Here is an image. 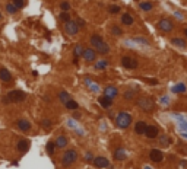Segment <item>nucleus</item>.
Listing matches in <instances>:
<instances>
[{
    "label": "nucleus",
    "mask_w": 187,
    "mask_h": 169,
    "mask_svg": "<svg viewBox=\"0 0 187 169\" xmlns=\"http://www.w3.org/2000/svg\"><path fill=\"white\" fill-rule=\"evenodd\" d=\"M65 32L69 35H76L79 32V26H78V23H76V20H67V22H65Z\"/></svg>",
    "instance_id": "nucleus-6"
},
{
    "label": "nucleus",
    "mask_w": 187,
    "mask_h": 169,
    "mask_svg": "<svg viewBox=\"0 0 187 169\" xmlns=\"http://www.w3.org/2000/svg\"><path fill=\"white\" fill-rule=\"evenodd\" d=\"M85 160H86V162H91V160H94V157H92V153H91V152H88L85 154Z\"/></svg>",
    "instance_id": "nucleus-41"
},
{
    "label": "nucleus",
    "mask_w": 187,
    "mask_h": 169,
    "mask_svg": "<svg viewBox=\"0 0 187 169\" xmlns=\"http://www.w3.org/2000/svg\"><path fill=\"white\" fill-rule=\"evenodd\" d=\"M92 163H94L95 168H98V169H104V168H107V166H110L108 159L104 157V156H97V157H94Z\"/></svg>",
    "instance_id": "nucleus-9"
},
{
    "label": "nucleus",
    "mask_w": 187,
    "mask_h": 169,
    "mask_svg": "<svg viewBox=\"0 0 187 169\" xmlns=\"http://www.w3.org/2000/svg\"><path fill=\"white\" fill-rule=\"evenodd\" d=\"M180 130H181L183 133H184V131H187V122H184V121L181 122V125H180Z\"/></svg>",
    "instance_id": "nucleus-43"
},
{
    "label": "nucleus",
    "mask_w": 187,
    "mask_h": 169,
    "mask_svg": "<svg viewBox=\"0 0 187 169\" xmlns=\"http://www.w3.org/2000/svg\"><path fill=\"white\" fill-rule=\"evenodd\" d=\"M98 103L101 105L102 108L108 109V108H111V105H113V99H110V98H107V96H101V98H98Z\"/></svg>",
    "instance_id": "nucleus-20"
},
{
    "label": "nucleus",
    "mask_w": 187,
    "mask_h": 169,
    "mask_svg": "<svg viewBox=\"0 0 187 169\" xmlns=\"http://www.w3.org/2000/svg\"><path fill=\"white\" fill-rule=\"evenodd\" d=\"M108 12H110L111 15H114V13H119V12H120V7H119V6H110V7H108Z\"/></svg>",
    "instance_id": "nucleus-40"
},
{
    "label": "nucleus",
    "mask_w": 187,
    "mask_h": 169,
    "mask_svg": "<svg viewBox=\"0 0 187 169\" xmlns=\"http://www.w3.org/2000/svg\"><path fill=\"white\" fill-rule=\"evenodd\" d=\"M89 41H91V45H92V47L95 48V47H97L98 44H101V42L104 41V39H102L101 36H100V35H92Z\"/></svg>",
    "instance_id": "nucleus-25"
},
{
    "label": "nucleus",
    "mask_w": 187,
    "mask_h": 169,
    "mask_svg": "<svg viewBox=\"0 0 187 169\" xmlns=\"http://www.w3.org/2000/svg\"><path fill=\"white\" fill-rule=\"evenodd\" d=\"M107 66H108V61H107V60H100V61L95 63V68H97V70H102V68H105Z\"/></svg>",
    "instance_id": "nucleus-28"
},
{
    "label": "nucleus",
    "mask_w": 187,
    "mask_h": 169,
    "mask_svg": "<svg viewBox=\"0 0 187 169\" xmlns=\"http://www.w3.org/2000/svg\"><path fill=\"white\" fill-rule=\"evenodd\" d=\"M119 95V90H117V87L116 86H107L105 89H104V96H107V98H110V99H114L116 96Z\"/></svg>",
    "instance_id": "nucleus-11"
},
{
    "label": "nucleus",
    "mask_w": 187,
    "mask_h": 169,
    "mask_svg": "<svg viewBox=\"0 0 187 169\" xmlns=\"http://www.w3.org/2000/svg\"><path fill=\"white\" fill-rule=\"evenodd\" d=\"M133 41H136V42L142 44V45H148V44H149V41H148L146 38H143V36H135Z\"/></svg>",
    "instance_id": "nucleus-33"
},
{
    "label": "nucleus",
    "mask_w": 187,
    "mask_h": 169,
    "mask_svg": "<svg viewBox=\"0 0 187 169\" xmlns=\"http://www.w3.org/2000/svg\"><path fill=\"white\" fill-rule=\"evenodd\" d=\"M111 32H113L114 35H121V34H123V31L120 29L117 25H113V26H111Z\"/></svg>",
    "instance_id": "nucleus-39"
},
{
    "label": "nucleus",
    "mask_w": 187,
    "mask_h": 169,
    "mask_svg": "<svg viewBox=\"0 0 187 169\" xmlns=\"http://www.w3.org/2000/svg\"><path fill=\"white\" fill-rule=\"evenodd\" d=\"M84 47L82 45H76L75 48H73V54H75V58H78V57H81L82 54H84Z\"/></svg>",
    "instance_id": "nucleus-27"
},
{
    "label": "nucleus",
    "mask_w": 187,
    "mask_h": 169,
    "mask_svg": "<svg viewBox=\"0 0 187 169\" xmlns=\"http://www.w3.org/2000/svg\"><path fill=\"white\" fill-rule=\"evenodd\" d=\"M45 150H47V153H48L50 156H53L54 152H56V143H54V141H48L47 146H45Z\"/></svg>",
    "instance_id": "nucleus-26"
},
{
    "label": "nucleus",
    "mask_w": 187,
    "mask_h": 169,
    "mask_svg": "<svg viewBox=\"0 0 187 169\" xmlns=\"http://www.w3.org/2000/svg\"><path fill=\"white\" fill-rule=\"evenodd\" d=\"M12 3L15 4L16 9H22V7H25V0H12Z\"/></svg>",
    "instance_id": "nucleus-35"
},
{
    "label": "nucleus",
    "mask_w": 187,
    "mask_h": 169,
    "mask_svg": "<svg viewBox=\"0 0 187 169\" xmlns=\"http://www.w3.org/2000/svg\"><path fill=\"white\" fill-rule=\"evenodd\" d=\"M82 57H84V60H85L86 63H94L97 60V51L94 50V48H85Z\"/></svg>",
    "instance_id": "nucleus-8"
},
{
    "label": "nucleus",
    "mask_w": 187,
    "mask_h": 169,
    "mask_svg": "<svg viewBox=\"0 0 187 169\" xmlns=\"http://www.w3.org/2000/svg\"><path fill=\"white\" fill-rule=\"evenodd\" d=\"M175 16L178 17V19H183V13H180V12H175Z\"/></svg>",
    "instance_id": "nucleus-44"
},
{
    "label": "nucleus",
    "mask_w": 187,
    "mask_h": 169,
    "mask_svg": "<svg viewBox=\"0 0 187 169\" xmlns=\"http://www.w3.org/2000/svg\"><path fill=\"white\" fill-rule=\"evenodd\" d=\"M18 128H19L21 131H25V133H28V131L31 130V122H29L28 119L21 118L19 121H18Z\"/></svg>",
    "instance_id": "nucleus-14"
},
{
    "label": "nucleus",
    "mask_w": 187,
    "mask_h": 169,
    "mask_svg": "<svg viewBox=\"0 0 187 169\" xmlns=\"http://www.w3.org/2000/svg\"><path fill=\"white\" fill-rule=\"evenodd\" d=\"M65 105H66V108H67L69 111H76V109L79 108L78 102H76V101H73V99H69V101L66 102Z\"/></svg>",
    "instance_id": "nucleus-24"
},
{
    "label": "nucleus",
    "mask_w": 187,
    "mask_h": 169,
    "mask_svg": "<svg viewBox=\"0 0 187 169\" xmlns=\"http://www.w3.org/2000/svg\"><path fill=\"white\" fill-rule=\"evenodd\" d=\"M149 159L152 162H155V163H158V162H161L164 159V153L161 152V150H158V149H152L149 152Z\"/></svg>",
    "instance_id": "nucleus-10"
},
{
    "label": "nucleus",
    "mask_w": 187,
    "mask_h": 169,
    "mask_svg": "<svg viewBox=\"0 0 187 169\" xmlns=\"http://www.w3.org/2000/svg\"><path fill=\"white\" fill-rule=\"evenodd\" d=\"M126 157H127V154H126V150H124L123 147H119V149L114 150V159H116V160H120V162H121V160H124Z\"/></svg>",
    "instance_id": "nucleus-21"
},
{
    "label": "nucleus",
    "mask_w": 187,
    "mask_h": 169,
    "mask_svg": "<svg viewBox=\"0 0 187 169\" xmlns=\"http://www.w3.org/2000/svg\"><path fill=\"white\" fill-rule=\"evenodd\" d=\"M6 10H7L10 15H13V13H16V12H18V9L15 7V4H13V3H7V4H6Z\"/></svg>",
    "instance_id": "nucleus-32"
},
{
    "label": "nucleus",
    "mask_w": 187,
    "mask_h": 169,
    "mask_svg": "<svg viewBox=\"0 0 187 169\" xmlns=\"http://www.w3.org/2000/svg\"><path fill=\"white\" fill-rule=\"evenodd\" d=\"M56 147H59V149H65L66 146H67V138L65 137V135H59L57 138H56Z\"/></svg>",
    "instance_id": "nucleus-22"
},
{
    "label": "nucleus",
    "mask_w": 187,
    "mask_h": 169,
    "mask_svg": "<svg viewBox=\"0 0 187 169\" xmlns=\"http://www.w3.org/2000/svg\"><path fill=\"white\" fill-rule=\"evenodd\" d=\"M186 165H187L186 162H180V166H181V168H186Z\"/></svg>",
    "instance_id": "nucleus-45"
},
{
    "label": "nucleus",
    "mask_w": 187,
    "mask_h": 169,
    "mask_svg": "<svg viewBox=\"0 0 187 169\" xmlns=\"http://www.w3.org/2000/svg\"><path fill=\"white\" fill-rule=\"evenodd\" d=\"M121 66L124 68H129V70H133V68L137 67V60L129 57V55H124L121 57Z\"/></svg>",
    "instance_id": "nucleus-7"
},
{
    "label": "nucleus",
    "mask_w": 187,
    "mask_h": 169,
    "mask_svg": "<svg viewBox=\"0 0 187 169\" xmlns=\"http://www.w3.org/2000/svg\"><path fill=\"white\" fill-rule=\"evenodd\" d=\"M171 44H172V45H177V47H180V48H186V41H184L183 38H180V36L171 38Z\"/></svg>",
    "instance_id": "nucleus-23"
},
{
    "label": "nucleus",
    "mask_w": 187,
    "mask_h": 169,
    "mask_svg": "<svg viewBox=\"0 0 187 169\" xmlns=\"http://www.w3.org/2000/svg\"><path fill=\"white\" fill-rule=\"evenodd\" d=\"M16 149H18V152L26 153L28 152V149H29V140H25V138L19 140L18 144H16Z\"/></svg>",
    "instance_id": "nucleus-13"
},
{
    "label": "nucleus",
    "mask_w": 187,
    "mask_h": 169,
    "mask_svg": "<svg viewBox=\"0 0 187 169\" xmlns=\"http://www.w3.org/2000/svg\"><path fill=\"white\" fill-rule=\"evenodd\" d=\"M94 50L97 51V52H100L101 55H107V54L110 52V45H108L105 41H102L101 44H98V45H97Z\"/></svg>",
    "instance_id": "nucleus-15"
},
{
    "label": "nucleus",
    "mask_w": 187,
    "mask_h": 169,
    "mask_svg": "<svg viewBox=\"0 0 187 169\" xmlns=\"http://www.w3.org/2000/svg\"><path fill=\"white\" fill-rule=\"evenodd\" d=\"M60 9H62V12H67L69 9H70L69 1H62V3H60Z\"/></svg>",
    "instance_id": "nucleus-38"
},
{
    "label": "nucleus",
    "mask_w": 187,
    "mask_h": 169,
    "mask_svg": "<svg viewBox=\"0 0 187 169\" xmlns=\"http://www.w3.org/2000/svg\"><path fill=\"white\" fill-rule=\"evenodd\" d=\"M146 127H148V124H146L145 121H137L136 124H135V131H136V134H145Z\"/></svg>",
    "instance_id": "nucleus-17"
},
{
    "label": "nucleus",
    "mask_w": 187,
    "mask_h": 169,
    "mask_svg": "<svg viewBox=\"0 0 187 169\" xmlns=\"http://www.w3.org/2000/svg\"><path fill=\"white\" fill-rule=\"evenodd\" d=\"M158 133H159V128L156 125H148L146 131H145V135L148 138H155V137H158Z\"/></svg>",
    "instance_id": "nucleus-12"
},
{
    "label": "nucleus",
    "mask_w": 187,
    "mask_h": 169,
    "mask_svg": "<svg viewBox=\"0 0 187 169\" xmlns=\"http://www.w3.org/2000/svg\"><path fill=\"white\" fill-rule=\"evenodd\" d=\"M143 169H151V168H149V166H145V168H143Z\"/></svg>",
    "instance_id": "nucleus-47"
},
{
    "label": "nucleus",
    "mask_w": 187,
    "mask_h": 169,
    "mask_svg": "<svg viewBox=\"0 0 187 169\" xmlns=\"http://www.w3.org/2000/svg\"><path fill=\"white\" fill-rule=\"evenodd\" d=\"M123 96H124L126 101H132V99L135 98V90H126V92L123 93Z\"/></svg>",
    "instance_id": "nucleus-30"
},
{
    "label": "nucleus",
    "mask_w": 187,
    "mask_h": 169,
    "mask_svg": "<svg viewBox=\"0 0 187 169\" xmlns=\"http://www.w3.org/2000/svg\"><path fill=\"white\" fill-rule=\"evenodd\" d=\"M172 90H174V92H177V93H180V92H186V84H184V83H178L177 86H174V87H172Z\"/></svg>",
    "instance_id": "nucleus-31"
},
{
    "label": "nucleus",
    "mask_w": 187,
    "mask_h": 169,
    "mask_svg": "<svg viewBox=\"0 0 187 169\" xmlns=\"http://www.w3.org/2000/svg\"><path fill=\"white\" fill-rule=\"evenodd\" d=\"M140 9L142 10H151L152 9V3L151 1H142L140 3Z\"/></svg>",
    "instance_id": "nucleus-34"
},
{
    "label": "nucleus",
    "mask_w": 187,
    "mask_h": 169,
    "mask_svg": "<svg viewBox=\"0 0 187 169\" xmlns=\"http://www.w3.org/2000/svg\"><path fill=\"white\" fill-rule=\"evenodd\" d=\"M145 80H146L148 83H151L152 86H155V84H158V80H156V79H145Z\"/></svg>",
    "instance_id": "nucleus-42"
},
{
    "label": "nucleus",
    "mask_w": 187,
    "mask_h": 169,
    "mask_svg": "<svg viewBox=\"0 0 187 169\" xmlns=\"http://www.w3.org/2000/svg\"><path fill=\"white\" fill-rule=\"evenodd\" d=\"M121 23H123L124 26H130V25L135 23V19H133V16H132L130 13H123V15H121Z\"/></svg>",
    "instance_id": "nucleus-16"
},
{
    "label": "nucleus",
    "mask_w": 187,
    "mask_h": 169,
    "mask_svg": "<svg viewBox=\"0 0 187 169\" xmlns=\"http://www.w3.org/2000/svg\"><path fill=\"white\" fill-rule=\"evenodd\" d=\"M116 124L119 128H127L132 124V115L127 112H120L116 117Z\"/></svg>",
    "instance_id": "nucleus-2"
},
{
    "label": "nucleus",
    "mask_w": 187,
    "mask_h": 169,
    "mask_svg": "<svg viewBox=\"0 0 187 169\" xmlns=\"http://www.w3.org/2000/svg\"><path fill=\"white\" fill-rule=\"evenodd\" d=\"M184 35H186V38H187V28L184 29Z\"/></svg>",
    "instance_id": "nucleus-46"
},
{
    "label": "nucleus",
    "mask_w": 187,
    "mask_h": 169,
    "mask_svg": "<svg viewBox=\"0 0 187 169\" xmlns=\"http://www.w3.org/2000/svg\"><path fill=\"white\" fill-rule=\"evenodd\" d=\"M158 143H159L162 147H167V146H170L171 143H172V138H171L170 135L162 134V135H159V138H158Z\"/></svg>",
    "instance_id": "nucleus-19"
},
{
    "label": "nucleus",
    "mask_w": 187,
    "mask_h": 169,
    "mask_svg": "<svg viewBox=\"0 0 187 169\" xmlns=\"http://www.w3.org/2000/svg\"><path fill=\"white\" fill-rule=\"evenodd\" d=\"M59 19H60V20H63V22H67V20H70V15H69L67 12H60Z\"/></svg>",
    "instance_id": "nucleus-36"
},
{
    "label": "nucleus",
    "mask_w": 187,
    "mask_h": 169,
    "mask_svg": "<svg viewBox=\"0 0 187 169\" xmlns=\"http://www.w3.org/2000/svg\"><path fill=\"white\" fill-rule=\"evenodd\" d=\"M156 28H158L159 31H162V32L168 34V32H171V31L174 29V23L171 22L170 19H167V17H162V19H159V20H158V23H156Z\"/></svg>",
    "instance_id": "nucleus-5"
},
{
    "label": "nucleus",
    "mask_w": 187,
    "mask_h": 169,
    "mask_svg": "<svg viewBox=\"0 0 187 169\" xmlns=\"http://www.w3.org/2000/svg\"><path fill=\"white\" fill-rule=\"evenodd\" d=\"M137 106L142 109V111H152L155 108V102L151 96H140L137 99Z\"/></svg>",
    "instance_id": "nucleus-3"
},
{
    "label": "nucleus",
    "mask_w": 187,
    "mask_h": 169,
    "mask_svg": "<svg viewBox=\"0 0 187 169\" xmlns=\"http://www.w3.org/2000/svg\"><path fill=\"white\" fill-rule=\"evenodd\" d=\"M78 160V152L75 150V149H69L66 152L63 153V156H62V165L63 166H70V165H73L75 162Z\"/></svg>",
    "instance_id": "nucleus-1"
},
{
    "label": "nucleus",
    "mask_w": 187,
    "mask_h": 169,
    "mask_svg": "<svg viewBox=\"0 0 187 169\" xmlns=\"http://www.w3.org/2000/svg\"><path fill=\"white\" fill-rule=\"evenodd\" d=\"M59 98H60V101H62V102H65V103H66V102L70 99V95H69L66 90H62V92L59 93Z\"/></svg>",
    "instance_id": "nucleus-29"
},
{
    "label": "nucleus",
    "mask_w": 187,
    "mask_h": 169,
    "mask_svg": "<svg viewBox=\"0 0 187 169\" xmlns=\"http://www.w3.org/2000/svg\"><path fill=\"white\" fill-rule=\"evenodd\" d=\"M6 98H7L9 102H22L26 99V95H25V92L15 89V90H10V92L6 95Z\"/></svg>",
    "instance_id": "nucleus-4"
},
{
    "label": "nucleus",
    "mask_w": 187,
    "mask_h": 169,
    "mask_svg": "<svg viewBox=\"0 0 187 169\" xmlns=\"http://www.w3.org/2000/svg\"><path fill=\"white\" fill-rule=\"evenodd\" d=\"M41 125L45 127V128H50L51 125H53V122H51L50 118H44V119H41Z\"/></svg>",
    "instance_id": "nucleus-37"
},
{
    "label": "nucleus",
    "mask_w": 187,
    "mask_h": 169,
    "mask_svg": "<svg viewBox=\"0 0 187 169\" xmlns=\"http://www.w3.org/2000/svg\"><path fill=\"white\" fill-rule=\"evenodd\" d=\"M0 79L3 80V82H10L12 80V74H10V71L7 70V68H4V67H1L0 68Z\"/></svg>",
    "instance_id": "nucleus-18"
}]
</instances>
